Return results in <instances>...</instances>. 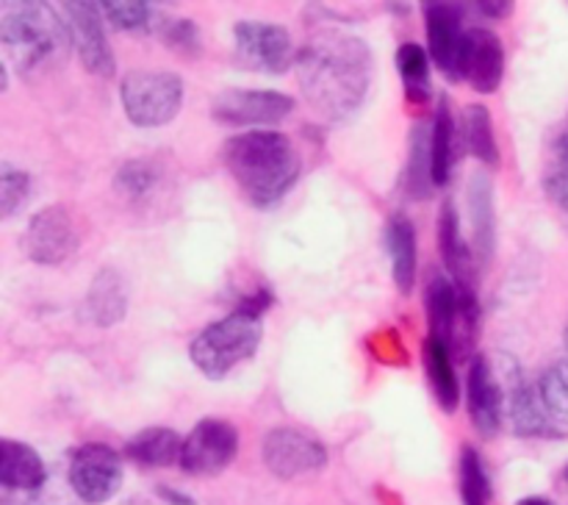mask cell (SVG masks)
<instances>
[{
	"instance_id": "6da1fadb",
	"label": "cell",
	"mask_w": 568,
	"mask_h": 505,
	"mask_svg": "<svg viewBox=\"0 0 568 505\" xmlns=\"http://www.w3.org/2000/svg\"><path fill=\"white\" fill-rule=\"evenodd\" d=\"M297 81L305 100L331 122H344L364 109L375 81L369 44L347 31H316L297 53Z\"/></svg>"
},
{
	"instance_id": "7a4b0ae2",
	"label": "cell",
	"mask_w": 568,
	"mask_h": 505,
	"mask_svg": "<svg viewBox=\"0 0 568 505\" xmlns=\"http://www.w3.org/2000/svg\"><path fill=\"white\" fill-rule=\"evenodd\" d=\"M227 175L253 209L281 203L303 172V159L281 131H242L220 150Z\"/></svg>"
},
{
	"instance_id": "3957f363",
	"label": "cell",
	"mask_w": 568,
	"mask_h": 505,
	"mask_svg": "<svg viewBox=\"0 0 568 505\" xmlns=\"http://www.w3.org/2000/svg\"><path fill=\"white\" fill-rule=\"evenodd\" d=\"M0 42L20 75H39L48 67L61 64L72 50L59 6L37 0L6 6L0 14Z\"/></svg>"
},
{
	"instance_id": "277c9868",
	"label": "cell",
	"mask_w": 568,
	"mask_h": 505,
	"mask_svg": "<svg viewBox=\"0 0 568 505\" xmlns=\"http://www.w3.org/2000/svg\"><path fill=\"white\" fill-rule=\"evenodd\" d=\"M261 339H264V316L233 309L192 339L189 358L209 381H225L233 370L247 364L258 353Z\"/></svg>"
},
{
	"instance_id": "5b68a950",
	"label": "cell",
	"mask_w": 568,
	"mask_h": 505,
	"mask_svg": "<svg viewBox=\"0 0 568 505\" xmlns=\"http://www.w3.org/2000/svg\"><path fill=\"white\" fill-rule=\"evenodd\" d=\"M186 87L178 72L133 70L122 78L120 103L128 122L136 128L170 125L183 109Z\"/></svg>"
},
{
	"instance_id": "8992f818",
	"label": "cell",
	"mask_w": 568,
	"mask_h": 505,
	"mask_svg": "<svg viewBox=\"0 0 568 505\" xmlns=\"http://www.w3.org/2000/svg\"><path fill=\"white\" fill-rule=\"evenodd\" d=\"M297 53L288 28L264 20H239L233 26L236 64L261 75H283L297 67Z\"/></svg>"
},
{
	"instance_id": "52a82bcc",
	"label": "cell",
	"mask_w": 568,
	"mask_h": 505,
	"mask_svg": "<svg viewBox=\"0 0 568 505\" xmlns=\"http://www.w3.org/2000/svg\"><path fill=\"white\" fill-rule=\"evenodd\" d=\"M294 98L277 89H222L211 100V117L225 128H253V131H270L281 125L294 111Z\"/></svg>"
},
{
	"instance_id": "ba28073f",
	"label": "cell",
	"mask_w": 568,
	"mask_h": 505,
	"mask_svg": "<svg viewBox=\"0 0 568 505\" xmlns=\"http://www.w3.org/2000/svg\"><path fill=\"white\" fill-rule=\"evenodd\" d=\"M503 388H505V420L519 438H555L560 436L558 422L549 416L538 383L527 377L525 366L514 355H503Z\"/></svg>"
},
{
	"instance_id": "9c48e42d",
	"label": "cell",
	"mask_w": 568,
	"mask_h": 505,
	"mask_svg": "<svg viewBox=\"0 0 568 505\" xmlns=\"http://www.w3.org/2000/svg\"><path fill=\"white\" fill-rule=\"evenodd\" d=\"M125 469L122 455L103 442H87L72 450L67 464V486L87 505H103L120 494Z\"/></svg>"
},
{
	"instance_id": "30bf717a",
	"label": "cell",
	"mask_w": 568,
	"mask_h": 505,
	"mask_svg": "<svg viewBox=\"0 0 568 505\" xmlns=\"http://www.w3.org/2000/svg\"><path fill=\"white\" fill-rule=\"evenodd\" d=\"M261 458H264V466L277 481L292 483L325 469L327 447L303 427L281 425L272 427L264 436Z\"/></svg>"
},
{
	"instance_id": "8fae6325",
	"label": "cell",
	"mask_w": 568,
	"mask_h": 505,
	"mask_svg": "<svg viewBox=\"0 0 568 505\" xmlns=\"http://www.w3.org/2000/svg\"><path fill=\"white\" fill-rule=\"evenodd\" d=\"M78 244H81V231H78L75 214L64 203L39 209L22 233L26 255L39 266L67 264L75 255Z\"/></svg>"
},
{
	"instance_id": "7c38bea8",
	"label": "cell",
	"mask_w": 568,
	"mask_h": 505,
	"mask_svg": "<svg viewBox=\"0 0 568 505\" xmlns=\"http://www.w3.org/2000/svg\"><path fill=\"white\" fill-rule=\"evenodd\" d=\"M64 14L67 31H70L72 50H75L78 61L83 70L94 78H111L116 70L114 50H111L109 33H105V14L100 3H89V0H70V3L59 6Z\"/></svg>"
},
{
	"instance_id": "4fadbf2b",
	"label": "cell",
	"mask_w": 568,
	"mask_h": 505,
	"mask_svg": "<svg viewBox=\"0 0 568 505\" xmlns=\"http://www.w3.org/2000/svg\"><path fill=\"white\" fill-rule=\"evenodd\" d=\"M239 453V431L227 420L205 416L183 436L181 469L194 477H214L233 464Z\"/></svg>"
},
{
	"instance_id": "5bb4252c",
	"label": "cell",
	"mask_w": 568,
	"mask_h": 505,
	"mask_svg": "<svg viewBox=\"0 0 568 505\" xmlns=\"http://www.w3.org/2000/svg\"><path fill=\"white\" fill-rule=\"evenodd\" d=\"M427 28V53H430L433 64L449 78L458 81L460 70V53H464L466 31L464 26V6L449 3V0H430L422 6Z\"/></svg>"
},
{
	"instance_id": "9a60e30c",
	"label": "cell",
	"mask_w": 568,
	"mask_h": 505,
	"mask_svg": "<svg viewBox=\"0 0 568 505\" xmlns=\"http://www.w3.org/2000/svg\"><path fill=\"white\" fill-rule=\"evenodd\" d=\"M466 408L483 438H494L505 425V388L486 355H475L466 372Z\"/></svg>"
},
{
	"instance_id": "2e32d148",
	"label": "cell",
	"mask_w": 568,
	"mask_h": 505,
	"mask_svg": "<svg viewBox=\"0 0 568 505\" xmlns=\"http://www.w3.org/2000/svg\"><path fill=\"white\" fill-rule=\"evenodd\" d=\"M505 78V48L503 39L491 28H469L466 31L464 53H460L458 81L469 83L475 92L494 94Z\"/></svg>"
},
{
	"instance_id": "e0dca14e",
	"label": "cell",
	"mask_w": 568,
	"mask_h": 505,
	"mask_svg": "<svg viewBox=\"0 0 568 505\" xmlns=\"http://www.w3.org/2000/svg\"><path fill=\"white\" fill-rule=\"evenodd\" d=\"M438 253H442L444 270L453 277L455 286L477 289V255L471 244L464 239L460 231V214L458 205L453 200H444L442 211H438Z\"/></svg>"
},
{
	"instance_id": "ac0fdd59",
	"label": "cell",
	"mask_w": 568,
	"mask_h": 505,
	"mask_svg": "<svg viewBox=\"0 0 568 505\" xmlns=\"http://www.w3.org/2000/svg\"><path fill=\"white\" fill-rule=\"evenodd\" d=\"M466 216H469L477 264H488L497 248V211H494V183L486 172H475L466 186Z\"/></svg>"
},
{
	"instance_id": "d6986e66",
	"label": "cell",
	"mask_w": 568,
	"mask_h": 505,
	"mask_svg": "<svg viewBox=\"0 0 568 505\" xmlns=\"http://www.w3.org/2000/svg\"><path fill=\"white\" fill-rule=\"evenodd\" d=\"M0 486L6 492L37 494L48 486V466L42 455L26 442L3 438L0 442Z\"/></svg>"
},
{
	"instance_id": "ffe728a7",
	"label": "cell",
	"mask_w": 568,
	"mask_h": 505,
	"mask_svg": "<svg viewBox=\"0 0 568 505\" xmlns=\"http://www.w3.org/2000/svg\"><path fill=\"white\" fill-rule=\"evenodd\" d=\"M128 303H131V292H128V281L122 277V272L114 266H103L89 283L83 309H87L92 325L114 327L125 320Z\"/></svg>"
},
{
	"instance_id": "44dd1931",
	"label": "cell",
	"mask_w": 568,
	"mask_h": 505,
	"mask_svg": "<svg viewBox=\"0 0 568 505\" xmlns=\"http://www.w3.org/2000/svg\"><path fill=\"white\" fill-rule=\"evenodd\" d=\"M386 248L392 259V277L399 294H410L419 277V239L416 225L405 214H394L386 225Z\"/></svg>"
},
{
	"instance_id": "7402d4cb",
	"label": "cell",
	"mask_w": 568,
	"mask_h": 505,
	"mask_svg": "<svg viewBox=\"0 0 568 505\" xmlns=\"http://www.w3.org/2000/svg\"><path fill=\"white\" fill-rule=\"evenodd\" d=\"M181 450L183 436L172 427H144V431L133 433L125 442V455L131 464L142 466V469H161V466H181Z\"/></svg>"
},
{
	"instance_id": "603a6c76",
	"label": "cell",
	"mask_w": 568,
	"mask_h": 505,
	"mask_svg": "<svg viewBox=\"0 0 568 505\" xmlns=\"http://www.w3.org/2000/svg\"><path fill=\"white\" fill-rule=\"evenodd\" d=\"M422 358H425L427 383H430V392L436 397L438 408L444 414H455L460 405V381L458 372H455L453 350L442 339L427 336L425 347H422Z\"/></svg>"
},
{
	"instance_id": "cb8c5ba5",
	"label": "cell",
	"mask_w": 568,
	"mask_h": 505,
	"mask_svg": "<svg viewBox=\"0 0 568 505\" xmlns=\"http://www.w3.org/2000/svg\"><path fill=\"white\" fill-rule=\"evenodd\" d=\"M460 148H464V144H460V131L458 120H455L453 103H449V98H442L430 122L433 181H436V186H447L449 183Z\"/></svg>"
},
{
	"instance_id": "d4e9b609",
	"label": "cell",
	"mask_w": 568,
	"mask_h": 505,
	"mask_svg": "<svg viewBox=\"0 0 568 505\" xmlns=\"http://www.w3.org/2000/svg\"><path fill=\"white\" fill-rule=\"evenodd\" d=\"M425 309H427V336H436L442 342H453L455 322H458V286L449 275H433L425 286Z\"/></svg>"
},
{
	"instance_id": "484cf974",
	"label": "cell",
	"mask_w": 568,
	"mask_h": 505,
	"mask_svg": "<svg viewBox=\"0 0 568 505\" xmlns=\"http://www.w3.org/2000/svg\"><path fill=\"white\" fill-rule=\"evenodd\" d=\"M460 144L475 155L480 164L497 166L499 164V142L494 133V117L486 105L471 103L466 105L458 122Z\"/></svg>"
},
{
	"instance_id": "4316f807",
	"label": "cell",
	"mask_w": 568,
	"mask_h": 505,
	"mask_svg": "<svg viewBox=\"0 0 568 505\" xmlns=\"http://www.w3.org/2000/svg\"><path fill=\"white\" fill-rule=\"evenodd\" d=\"M403 192L410 200H425L436 189L433 181V150H430V128L414 125L408 142V164L403 172Z\"/></svg>"
},
{
	"instance_id": "83f0119b",
	"label": "cell",
	"mask_w": 568,
	"mask_h": 505,
	"mask_svg": "<svg viewBox=\"0 0 568 505\" xmlns=\"http://www.w3.org/2000/svg\"><path fill=\"white\" fill-rule=\"evenodd\" d=\"M397 72L403 78L405 98L414 105H427L433 98V75H430V53L419 42H403L397 48Z\"/></svg>"
},
{
	"instance_id": "f1b7e54d",
	"label": "cell",
	"mask_w": 568,
	"mask_h": 505,
	"mask_svg": "<svg viewBox=\"0 0 568 505\" xmlns=\"http://www.w3.org/2000/svg\"><path fill=\"white\" fill-rule=\"evenodd\" d=\"M161 183H164V172H161L155 159L125 161L114 178L116 192L125 200H131V203H144V200H150V194L159 192Z\"/></svg>"
},
{
	"instance_id": "f546056e",
	"label": "cell",
	"mask_w": 568,
	"mask_h": 505,
	"mask_svg": "<svg viewBox=\"0 0 568 505\" xmlns=\"http://www.w3.org/2000/svg\"><path fill=\"white\" fill-rule=\"evenodd\" d=\"M458 481L464 505H491V477L483 464V455L475 447L460 450Z\"/></svg>"
},
{
	"instance_id": "4dcf8cb0",
	"label": "cell",
	"mask_w": 568,
	"mask_h": 505,
	"mask_svg": "<svg viewBox=\"0 0 568 505\" xmlns=\"http://www.w3.org/2000/svg\"><path fill=\"white\" fill-rule=\"evenodd\" d=\"M538 392H541L544 405L549 416L558 425H568V355L549 364L538 377Z\"/></svg>"
},
{
	"instance_id": "1f68e13d",
	"label": "cell",
	"mask_w": 568,
	"mask_h": 505,
	"mask_svg": "<svg viewBox=\"0 0 568 505\" xmlns=\"http://www.w3.org/2000/svg\"><path fill=\"white\" fill-rule=\"evenodd\" d=\"M100 9H103L105 22L122 33L155 31V26H159V17H155L153 6L139 3V0H128V3L114 0V3H100Z\"/></svg>"
},
{
	"instance_id": "d6a6232c",
	"label": "cell",
	"mask_w": 568,
	"mask_h": 505,
	"mask_svg": "<svg viewBox=\"0 0 568 505\" xmlns=\"http://www.w3.org/2000/svg\"><path fill=\"white\" fill-rule=\"evenodd\" d=\"M31 172L14 166L11 161L0 164V216L11 220L26 209L28 198H31Z\"/></svg>"
},
{
	"instance_id": "836d02e7",
	"label": "cell",
	"mask_w": 568,
	"mask_h": 505,
	"mask_svg": "<svg viewBox=\"0 0 568 505\" xmlns=\"http://www.w3.org/2000/svg\"><path fill=\"white\" fill-rule=\"evenodd\" d=\"M159 37L164 39L166 48H172L181 55H194L200 50V31L186 17H166L155 26Z\"/></svg>"
},
{
	"instance_id": "e575fe53",
	"label": "cell",
	"mask_w": 568,
	"mask_h": 505,
	"mask_svg": "<svg viewBox=\"0 0 568 505\" xmlns=\"http://www.w3.org/2000/svg\"><path fill=\"white\" fill-rule=\"evenodd\" d=\"M544 192H547L549 203L560 211L566 228H568V161H555L544 175Z\"/></svg>"
},
{
	"instance_id": "d590c367",
	"label": "cell",
	"mask_w": 568,
	"mask_h": 505,
	"mask_svg": "<svg viewBox=\"0 0 568 505\" xmlns=\"http://www.w3.org/2000/svg\"><path fill=\"white\" fill-rule=\"evenodd\" d=\"M28 505H87V503H83L72 488L70 494H67V492H53V488L44 486L42 492L28 494Z\"/></svg>"
},
{
	"instance_id": "8d00e7d4",
	"label": "cell",
	"mask_w": 568,
	"mask_h": 505,
	"mask_svg": "<svg viewBox=\"0 0 568 505\" xmlns=\"http://www.w3.org/2000/svg\"><path fill=\"white\" fill-rule=\"evenodd\" d=\"M552 153H555V161H568V114H566V120L560 122L558 131H555Z\"/></svg>"
},
{
	"instance_id": "74e56055",
	"label": "cell",
	"mask_w": 568,
	"mask_h": 505,
	"mask_svg": "<svg viewBox=\"0 0 568 505\" xmlns=\"http://www.w3.org/2000/svg\"><path fill=\"white\" fill-rule=\"evenodd\" d=\"M475 9L480 11L483 17H488V20H505V17L514 11V6L510 3H497V0H491V3H475Z\"/></svg>"
},
{
	"instance_id": "f35d334b",
	"label": "cell",
	"mask_w": 568,
	"mask_h": 505,
	"mask_svg": "<svg viewBox=\"0 0 568 505\" xmlns=\"http://www.w3.org/2000/svg\"><path fill=\"white\" fill-rule=\"evenodd\" d=\"M161 494H164V497L170 499L172 505H194V499H192V497H183L181 492H172V488H166V486L161 488Z\"/></svg>"
},
{
	"instance_id": "ab89813d",
	"label": "cell",
	"mask_w": 568,
	"mask_h": 505,
	"mask_svg": "<svg viewBox=\"0 0 568 505\" xmlns=\"http://www.w3.org/2000/svg\"><path fill=\"white\" fill-rule=\"evenodd\" d=\"M516 505H555L552 499L541 497V494H530V497H521Z\"/></svg>"
},
{
	"instance_id": "60d3db41",
	"label": "cell",
	"mask_w": 568,
	"mask_h": 505,
	"mask_svg": "<svg viewBox=\"0 0 568 505\" xmlns=\"http://www.w3.org/2000/svg\"><path fill=\"white\" fill-rule=\"evenodd\" d=\"M560 483H564V486L568 488V464L564 466V472H560Z\"/></svg>"
},
{
	"instance_id": "b9f144b4",
	"label": "cell",
	"mask_w": 568,
	"mask_h": 505,
	"mask_svg": "<svg viewBox=\"0 0 568 505\" xmlns=\"http://www.w3.org/2000/svg\"><path fill=\"white\" fill-rule=\"evenodd\" d=\"M566 344H568V331H566Z\"/></svg>"
}]
</instances>
